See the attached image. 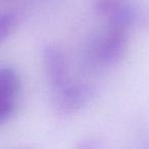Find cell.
<instances>
[{"label":"cell","instance_id":"obj_3","mask_svg":"<svg viewBox=\"0 0 149 149\" xmlns=\"http://www.w3.org/2000/svg\"><path fill=\"white\" fill-rule=\"evenodd\" d=\"M44 65L49 83L54 91L68 83V70L63 52L54 45H48L43 51Z\"/></svg>","mask_w":149,"mask_h":149},{"label":"cell","instance_id":"obj_6","mask_svg":"<svg viewBox=\"0 0 149 149\" xmlns=\"http://www.w3.org/2000/svg\"><path fill=\"white\" fill-rule=\"evenodd\" d=\"M94 2L98 13L109 17L127 2V0H94Z\"/></svg>","mask_w":149,"mask_h":149},{"label":"cell","instance_id":"obj_5","mask_svg":"<svg viewBox=\"0 0 149 149\" xmlns=\"http://www.w3.org/2000/svg\"><path fill=\"white\" fill-rule=\"evenodd\" d=\"M19 22L17 13H0V44L2 43L15 29Z\"/></svg>","mask_w":149,"mask_h":149},{"label":"cell","instance_id":"obj_2","mask_svg":"<svg viewBox=\"0 0 149 149\" xmlns=\"http://www.w3.org/2000/svg\"><path fill=\"white\" fill-rule=\"evenodd\" d=\"M56 107L60 112L70 114L85 107L95 96V90L88 84H70L55 90Z\"/></svg>","mask_w":149,"mask_h":149},{"label":"cell","instance_id":"obj_4","mask_svg":"<svg viewBox=\"0 0 149 149\" xmlns=\"http://www.w3.org/2000/svg\"><path fill=\"white\" fill-rule=\"evenodd\" d=\"M21 88V79L11 68H0V98L15 99Z\"/></svg>","mask_w":149,"mask_h":149},{"label":"cell","instance_id":"obj_1","mask_svg":"<svg viewBox=\"0 0 149 149\" xmlns=\"http://www.w3.org/2000/svg\"><path fill=\"white\" fill-rule=\"evenodd\" d=\"M129 40V29L109 24L108 30L98 43L96 53L100 62L106 65L118 63L124 57Z\"/></svg>","mask_w":149,"mask_h":149},{"label":"cell","instance_id":"obj_7","mask_svg":"<svg viewBox=\"0 0 149 149\" xmlns=\"http://www.w3.org/2000/svg\"><path fill=\"white\" fill-rule=\"evenodd\" d=\"M15 109V99L0 98V125L4 124L10 118Z\"/></svg>","mask_w":149,"mask_h":149}]
</instances>
